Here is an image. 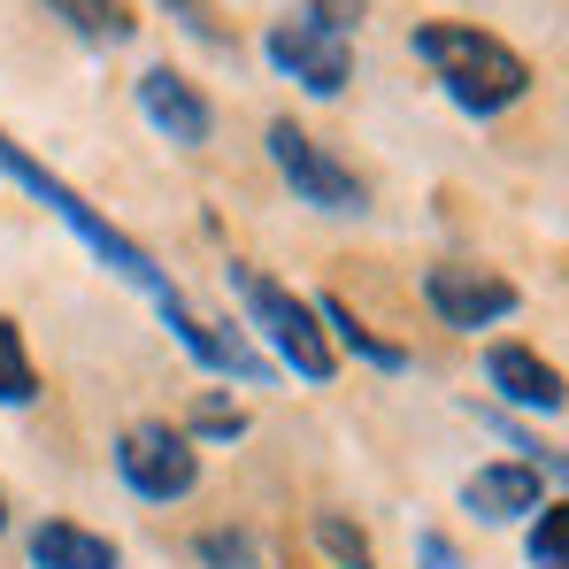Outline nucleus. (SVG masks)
I'll list each match as a JSON object with an SVG mask.
<instances>
[{"mask_svg":"<svg viewBox=\"0 0 569 569\" xmlns=\"http://www.w3.org/2000/svg\"><path fill=\"white\" fill-rule=\"evenodd\" d=\"M416 555H423V569H462L455 539H439V531H416Z\"/></svg>","mask_w":569,"mask_h":569,"instance_id":"412c9836","label":"nucleus"},{"mask_svg":"<svg viewBox=\"0 0 569 569\" xmlns=\"http://www.w3.org/2000/svg\"><path fill=\"white\" fill-rule=\"evenodd\" d=\"M408 47H416V62L447 86V100L462 108V116H500V108H516V100L531 93V62L508 47V39H492V31H477V23H416L408 31Z\"/></svg>","mask_w":569,"mask_h":569,"instance_id":"f257e3e1","label":"nucleus"},{"mask_svg":"<svg viewBox=\"0 0 569 569\" xmlns=\"http://www.w3.org/2000/svg\"><path fill=\"white\" fill-rule=\"evenodd\" d=\"M423 300H431V316L447 331H492L500 316H516L523 292L500 270H477V262H431L423 270Z\"/></svg>","mask_w":569,"mask_h":569,"instance_id":"0eeeda50","label":"nucleus"},{"mask_svg":"<svg viewBox=\"0 0 569 569\" xmlns=\"http://www.w3.org/2000/svg\"><path fill=\"white\" fill-rule=\"evenodd\" d=\"M200 562H208V569H254L262 555H254L247 531H200Z\"/></svg>","mask_w":569,"mask_h":569,"instance_id":"6ab92c4d","label":"nucleus"},{"mask_svg":"<svg viewBox=\"0 0 569 569\" xmlns=\"http://www.w3.org/2000/svg\"><path fill=\"white\" fill-rule=\"evenodd\" d=\"M300 16H308L316 31H331V39H355V31H362V0H308Z\"/></svg>","mask_w":569,"mask_h":569,"instance_id":"aec40b11","label":"nucleus"},{"mask_svg":"<svg viewBox=\"0 0 569 569\" xmlns=\"http://www.w3.org/2000/svg\"><path fill=\"white\" fill-rule=\"evenodd\" d=\"M162 8H170V16L186 23V31L200 39V47H216V54H231V23H223V8H216V0H162Z\"/></svg>","mask_w":569,"mask_h":569,"instance_id":"dca6fc26","label":"nucleus"},{"mask_svg":"<svg viewBox=\"0 0 569 569\" xmlns=\"http://www.w3.org/2000/svg\"><path fill=\"white\" fill-rule=\"evenodd\" d=\"M262 54L278 62L300 93H316V100L347 93V78H355V39H331V31H316L308 16H278L270 39H262Z\"/></svg>","mask_w":569,"mask_h":569,"instance_id":"423d86ee","label":"nucleus"},{"mask_svg":"<svg viewBox=\"0 0 569 569\" xmlns=\"http://www.w3.org/2000/svg\"><path fill=\"white\" fill-rule=\"evenodd\" d=\"M139 116L170 139V147H208V131H216V108L208 93L192 86L186 70H170V62H154L147 78H139Z\"/></svg>","mask_w":569,"mask_h":569,"instance_id":"6e6552de","label":"nucleus"},{"mask_svg":"<svg viewBox=\"0 0 569 569\" xmlns=\"http://www.w3.org/2000/svg\"><path fill=\"white\" fill-rule=\"evenodd\" d=\"M78 39H93V47H123L131 31H139V16H131V0H47Z\"/></svg>","mask_w":569,"mask_h":569,"instance_id":"ddd939ff","label":"nucleus"},{"mask_svg":"<svg viewBox=\"0 0 569 569\" xmlns=\"http://www.w3.org/2000/svg\"><path fill=\"white\" fill-rule=\"evenodd\" d=\"M270 162H278L284 186H292V200H308L316 216H362V208H370L362 178H355L331 147H316L292 116H278V123H270Z\"/></svg>","mask_w":569,"mask_h":569,"instance_id":"20e7f679","label":"nucleus"},{"mask_svg":"<svg viewBox=\"0 0 569 569\" xmlns=\"http://www.w3.org/2000/svg\"><path fill=\"white\" fill-rule=\"evenodd\" d=\"M31 400H39V370L23 355V331L0 316V408H31Z\"/></svg>","mask_w":569,"mask_h":569,"instance_id":"4468645a","label":"nucleus"},{"mask_svg":"<svg viewBox=\"0 0 569 569\" xmlns=\"http://www.w3.org/2000/svg\"><path fill=\"white\" fill-rule=\"evenodd\" d=\"M192 447L208 439V447H223V439H247V408H231V400H200L192 408V431H186Z\"/></svg>","mask_w":569,"mask_h":569,"instance_id":"f3484780","label":"nucleus"},{"mask_svg":"<svg viewBox=\"0 0 569 569\" xmlns=\"http://www.w3.org/2000/svg\"><path fill=\"white\" fill-rule=\"evenodd\" d=\"M308 308H316V323H323V339H331V347L362 355L370 370H408V355H400L392 339H378V331H370V323H362L347 300H331V292H323V300H308Z\"/></svg>","mask_w":569,"mask_h":569,"instance_id":"f8f14e48","label":"nucleus"},{"mask_svg":"<svg viewBox=\"0 0 569 569\" xmlns=\"http://www.w3.org/2000/svg\"><path fill=\"white\" fill-rule=\"evenodd\" d=\"M116 470H123V485L139 492V500H186L192 485H200V455H192V439L178 431V423H131L123 439H116Z\"/></svg>","mask_w":569,"mask_h":569,"instance_id":"39448f33","label":"nucleus"},{"mask_svg":"<svg viewBox=\"0 0 569 569\" xmlns=\"http://www.w3.org/2000/svg\"><path fill=\"white\" fill-rule=\"evenodd\" d=\"M0 531H8V500H0Z\"/></svg>","mask_w":569,"mask_h":569,"instance_id":"4be33fe9","label":"nucleus"},{"mask_svg":"<svg viewBox=\"0 0 569 569\" xmlns=\"http://www.w3.org/2000/svg\"><path fill=\"white\" fill-rule=\"evenodd\" d=\"M485 378H492V392H500L508 408H531V416H555V408H562V370H555L547 355L516 347V339L485 347Z\"/></svg>","mask_w":569,"mask_h":569,"instance_id":"1a4fd4ad","label":"nucleus"},{"mask_svg":"<svg viewBox=\"0 0 569 569\" xmlns=\"http://www.w3.org/2000/svg\"><path fill=\"white\" fill-rule=\"evenodd\" d=\"M31 569H123V555H116V539H100L86 523L47 516V523L31 531Z\"/></svg>","mask_w":569,"mask_h":569,"instance_id":"9b49d317","label":"nucleus"},{"mask_svg":"<svg viewBox=\"0 0 569 569\" xmlns=\"http://www.w3.org/2000/svg\"><path fill=\"white\" fill-rule=\"evenodd\" d=\"M462 508L477 523H516V516H539V462H492L462 485Z\"/></svg>","mask_w":569,"mask_h":569,"instance_id":"9d476101","label":"nucleus"},{"mask_svg":"<svg viewBox=\"0 0 569 569\" xmlns=\"http://www.w3.org/2000/svg\"><path fill=\"white\" fill-rule=\"evenodd\" d=\"M531 569H569V508L562 500H547L539 508V523H531Z\"/></svg>","mask_w":569,"mask_h":569,"instance_id":"2eb2a0df","label":"nucleus"},{"mask_svg":"<svg viewBox=\"0 0 569 569\" xmlns=\"http://www.w3.org/2000/svg\"><path fill=\"white\" fill-rule=\"evenodd\" d=\"M316 539H323V555L347 569H378V555H370V539L355 531V523H339V516H316Z\"/></svg>","mask_w":569,"mask_h":569,"instance_id":"a211bd4d","label":"nucleus"},{"mask_svg":"<svg viewBox=\"0 0 569 569\" xmlns=\"http://www.w3.org/2000/svg\"><path fill=\"white\" fill-rule=\"evenodd\" d=\"M231 292H239V308H247V323L270 339V355H278L292 378L308 385H331L339 378V347L323 339V323H316V308L292 292V284L262 278V270H247V262H231Z\"/></svg>","mask_w":569,"mask_h":569,"instance_id":"7ed1b4c3","label":"nucleus"},{"mask_svg":"<svg viewBox=\"0 0 569 569\" xmlns=\"http://www.w3.org/2000/svg\"><path fill=\"white\" fill-rule=\"evenodd\" d=\"M0 178H8V186H23L31 200H39V208H54V216H62L70 231H78V247H86L93 262H108V270H116L123 284H139L147 300H154V292H170V278L154 270V254H147L139 239H123V231H116V223L100 216L93 200H86V192L70 186V178H54V170H47V162H39L31 147H16L8 131H0Z\"/></svg>","mask_w":569,"mask_h":569,"instance_id":"f03ea898","label":"nucleus"}]
</instances>
